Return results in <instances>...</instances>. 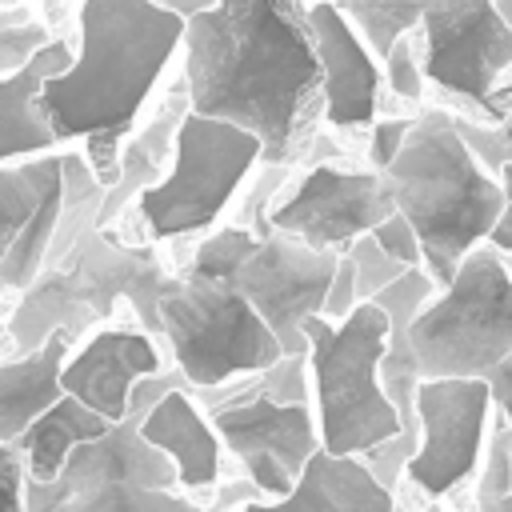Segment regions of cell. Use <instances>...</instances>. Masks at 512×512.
<instances>
[{
  "label": "cell",
  "instance_id": "6da1fadb",
  "mask_svg": "<svg viewBox=\"0 0 512 512\" xmlns=\"http://www.w3.org/2000/svg\"><path fill=\"white\" fill-rule=\"evenodd\" d=\"M188 108L236 124L260 140L264 168H292L324 116L320 56L304 4L224 0L188 16L184 32Z\"/></svg>",
  "mask_w": 512,
  "mask_h": 512
},
{
  "label": "cell",
  "instance_id": "7a4b0ae2",
  "mask_svg": "<svg viewBox=\"0 0 512 512\" xmlns=\"http://www.w3.org/2000/svg\"><path fill=\"white\" fill-rule=\"evenodd\" d=\"M80 48L76 64L48 80L40 112L64 140H84V160L100 188L120 184L124 140L136 128L156 80L184 48L188 20L168 4L144 0H88L76 8Z\"/></svg>",
  "mask_w": 512,
  "mask_h": 512
},
{
  "label": "cell",
  "instance_id": "3957f363",
  "mask_svg": "<svg viewBox=\"0 0 512 512\" xmlns=\"http://www.w3.org/2000/svg\"><path fill=\"white\" fill-rule=\"evenodd\" d=\"M396 212L416 228L424 272L448 288L464 260L488 244L508 208L500 176H492L456 132L452 108H420L396 164L384 172Z\"/></svg>",
  "mask_w": 512,
  "mask_h": 512
},
{
  "label": "cell",
  "instance_id": "277c9868",
  "mask_svg": "<svg viewBox=\"0 0 512 512\" xmlns=\"http://www.w3.org/2000/svg\"><path fill=\"white\" fill-rule=\"evenodd\" d=\"M176 276L160 264L152 244H124L112 228H92L76 252L44 272L16 304L8 320V340L16 360L40 352L56 332H80L88 320H112L120 296L132 300L148 336H160V304Z\"/></svg>",
  "mask_w": 512,
  "mask_h": 512
},
{
  "label": "cell",
  "instance_id": "5b68a950",
  "mask_svg": "<svg viewBox=\"0 0 512 512\" xmlns=\"http://www.w3.org/2000/svg\"><path fill=\"white\" fill-rule=\"evenodd\" d=\"M388 332L392 324L380 304H360L344 324H328L324 316L304 324L312 404L328 456L364 460L404 432L380 384Z\"/></svg>",
  "mask_w": 512,
  "mask_h": 512
},
{
  "label": "cell",
  "instance_id": "8992f818",
  "mask_svg": "<svg viewBox=\"0 0 512 512\" xmlns=\"http://www.w3.org/2000/svg\"><path fill=\"white\" fill-rule=\"evenodd\" d=\"M188 268L232 284L272 328L284 356H308L304 324L324 316L340 256L316 252L280 232L256 236L248 228L224 224L200 240Z\"/></svg>",
  "mask_w": 512,
  "mask_h": 512
},
{
  "label": "cell",
  "instance_id": "52a82bcc",
  "mask_svg": "<svg viewBox=\"0 0 512 512\" xmlns=\"http://www.w3.org/2000/svg\"><path fill=\"white\" fill-rule=\"evenodd\" d=\"M160 336L192 392L228 388L236 376H264L284 360L280 340L256 308L232 284L196 268H184L164 296Z\"/></svg>",
  "mask_w": 512,
  "mask_h": 512
},
{
  "label": "cell",
  "instance_id": "ba28073f",
  "mask_svg": "<svg viewBox=\"0 0 512 512\" xmlns=\"http://www.w3.org/2000/svg\"><path fill=\"white\" fill-rule=\"evenodd\" d=\"M420 380H488L512 356V268L476 248L456 280L412 320Z\"/></svg>",
  "mask_w": 512,
  "mask_h": 512
},
{
  "label": "cell",
  "instance_id": "9c48e42d",
  "mask_svg": "<svg viewBox=\"0 0 512 512\" xmlns=\"http://www.w3.org/2000/svg\"><path fill=\"white\" fill-rule=\"evenodd\" d=\"M140 420L128 408L104 440L72 452L56 484L28 480V512H208L180 492L176 464L140 436Z\"/></svg>",
  "mask_w": 512,
  "mask_h": 512
},
{
  "label": "cell",
  "instance_id": "30bf717a",
  "mask_svg": "<svg viewBox=\"0 0 512 512\" xmlns=\"http://www.w3.org/2000/svg\"><path fill=\"white\" fill-rule=\"evenodd\" d=\"M260 156L264 152L256 136L240 132L236 124L188 112L176 128L168 176L136 200L148 240H172L216 224Z\"/></svg>",
  "mask_w": 512,
  "mask_h": 512
},
{
  "label": "cell",
  "instance_id": "8fae6325",
  "mask_svg": "<svg viewBox=\"0 0 512 512\" xmlns=\"http://www.w3.org/2000/svg\"><path fill=\"white\" fill-rule=\"evenodd\" d=\"M432 88L456 96L472 120L500 124V88L512 72V28L496 4H428L416 28Z\"/></svg>",
  "mask_w": 512,
  "mask_h": 512
},
{
  "label": "cell",
  "instance_id": "7c38bea8",
  "mask_svg": "<svg viewBox=\"0 0 512 512\" xmlns=\"http://www.w3.org/2000/svg\"><path fill=\"white\" fill-rule=\"evenodd\" d=\"M212 428L220 444L244 464L248 480L264 500H284L300 484L320 444V424L312 404H276L256 388V376L228 388V400L216 404Z\"/></svg>",
  "mask_w": 512,
  "mask_h": 512
},
{
  "label": "cell",
  "instance_id": "4fadbf2b",
  "mask_svg": "<svg viewBox=\"0 0 512 512\" xmlns=\"http://www.w3.org/2000/svg\"><path fill=\"white\" fill-rule=\"evenodd\" d=\"M388 216H396V196L380 172L316 164L292 184V192L272 200L268 228L316 252L344 256L360 236H372Z\"/></svg>",
  "mask_w": 512,
  "mask_h": 512
},
{
  "label": "cell",
  "instance_id": "5bb4252c",
  "mask_svg": "<svg viewBox=\"0 0 512 512\" xmlns=\"http://www.w3.org/2000/svg\"><path fill=\"white\" fill-rule=\"evenodd\" d=\"M492 392L484 380H424L416 396L420 452L404 468V480L428 500H444L484 464L492 432Z\"/></svg>",
  "mask_w": 512,
  "mask_h": 512
},
{
  "label": "cell",
  "instance_id": "9a60e30c",
  "mask_svg": "<svg viewBox=\"0 0 512 512\" xmlns=\"http://www.w3.org/2000/svg\"><path fill=\"white\" fill-rule=\"evenodd\" d=\"M64 156L0 168V292L32 288L60 236Z\"/></svg>",
  "mask_w": 512,
  "mask_h": 512
},
{
  "label": "cell",
  "instance_id": "2e32d148",
  "mask_svg": "<svg viewBox=\"0 0 512 512\" xmlns=\"http://www.w3.org/2000/svg\"><path fill=\"white\" fill-rule=\"evenodd\" d=\"M308 32L320 56L324 80V120L332 128H372L380 120L384 68L364 48L356 28L344 20L340 4H304Z\"/></svg>",
  "mask_w": 512,
  "mask_h": 512
},
{
  "label": "cell",
  "instance_id": "e0dca14e",
  "mask_svg": "<svg viewBox=\"0 0 512 512\" xmlns=\"http://www.w3.org/2000/svg\"><path fill=\"white\" fill-rule=\"evenodd\" d=\"M160 372H168L164 352L148 332L104 328V332L88 336L80 352H72L60 384H64V396L80 400L108 424H120V420H128L136 384L148 376H160Z\"/></svg>",
  "mask_w": 512,
  "mask_h": 512
},
{
  "label": "cell",
  "instance_id": "ac0fdd59",
  "mask_svg": "<svg viewBox=\"0 0 512 512\" xmlns=\"http://www.w3.org/2000/svg\"><path fill=\"white\" fill-rule=\"evenodd\" d=\"M76 64V52L68 40H52L40 48L24 72L0 80V168L40 160V156H60V136L52 132L48 116L40 112V92L48 80L64 76Z\"/></svg>",
  "mask_w": 512,
  "mask_h": 512
},
{
  "label": "cell",
  "instance_id": "d6986e66",
  "mask_svg": "<svg viewBox=\"0 0 512 512\" xmlns=\"http://www.w3.org/2000/svg\"><path fill=\"white\" fill-rule=\"evenodd\" d=\"M140 436L176 464V476H180L184 492L212 488L220 480V452H224V444H220V436L212 428L208 408L192 396V388L168 392L140 420Z\"/></svg>",
  "mask_w": 512,
  "mask_h": 512
},
{
  "label": "cell",
  "instance_id": "ffe728a7",
  "mask_svg": "<svg viewBox=\"0 0 512 512\" xmlns=\"http://www.w3.org/2000/svg\"><path fill=\"white\" fill-rule=\"evenodd\" d=\"M236 512H396V492H388L368 460L328 456L324 448L304 468L300 484L284 500H252Z\"/></svg>",
  "mask_w": 512,
  "mask_h": 512
},
{
  "label": "cell",
  "instance_id": "44dd1931",
  "mask_svg": "<svg viewBox=\"0 0 512 512\" xmlns=\"http://www.w3.org/2000/svg\"><path fill=\"white\" fill-rule=\"evenodd\" d=\"M72 332L48 336V344L24 360L0 364V444H16L48 408L64 400V368H68Z\"/></svg>",
  "mask_w": 512,
  "mask_h": 512
},
{
  "label": "cell",
  "instance_id": "7402d4cb",
  "mask_svg": "<svg viewBox=\"0 0 512 512\" xmlns=\"http://www.w3.org/2000/svg\"><path fill=\"white\" fill-rule=\"evenodd\" d=\"M116 424H108L104 416H96L92 408H84L80 400L64 396L56 408H48L20 440V456H24V468H28V480L32 484H56L60 472L68 468L72 452L84 448V444H96L112 432Z\"/></svg>",
  "mask_w": 512,
  "mask_h": 512
},
{
  "label": "cell",
  "instance_id": "603a6c76",
  "mask_svg": "<svg viewBox=\"0 0 512 512\" xmlns=\"http://www.w3.org/2000/svg\"><path fill=\"white\" fill-rule=\"evenodd\" d=\"M424 8L428 4H368V0H352V4H340L344 20L356 28V36L364 40V48L384 64L392 56V48L412 36L424 20Z\"/></svg>",
  "mask_w": 512,
  "mask_h": 512
},
{
  "label": "cell",
  "instance_id": "cb8c5ba5",
  "mask_svg": "<svg viewBox=\"0 0 512 512\" xmlns=\"http://www.w3.org/2000/svg\"><path fill=\"white\" fill-rule=\"evenodd\" d=\"M344 256H348L352 268H356V292H360V304H372L384 288H392L396 280H404V276L412 272V268L396 264L372 236H360Z\"/></svg>",
  "mask_w": 512,
  "mask_h": 512
},
{
  "label": "cell",
  "instance_id": "d4e9b609",
  "mask_svg": "<svg viewBox=\"0 0 512 512\" xmlns=\"http://www.w3.org/2000/svg\"><path fill=\"white\" fill-rule=\"evenodd\" d=\"M384 68V88L404 100V104H420L424 100V88H428V76H424V60H420V36H404L392 56L380 64Z\"/></svg>",
  "mask_w": 512,
  "mask_h": 512
},
{
  "label": "cell",
  "instance_id": "484cf974",
  "mask_svg": "<svg viewBox=\"0 0 512 512\" xmlns=\"http://www.w3.org/2000/svg\"><path fill=\"white\" fill-rule=\"evenodd\" d=\"M56 36L40 24V20H28V24H0V80L16 76L28 68V60L48 48Z\"/></svg>",
  "mask_w": 512,
  "mask_h": 512
},
{
  "label": "cell",
  "instance_id": "4316f807",
  "mask_svg": "<svg viewBox=\"0 0 512 512\" xmlns=\"http://www.w3.org/2000/svg\"><path fill=\"white\" fill-rule=\"evenodd\" d=\"M456 132H460V140L472 148V156H476L492 176H500V172L508 168V148H504L500 124H484V120H472V116L456 112Z\"/></svg>",
  "mask_w": 512,
  "mask_h": 512
},
{
  "label": "cell",
  "instance_id": "83f0119b",
  "mask_svg": "<svg viewBox=\"0 0 512 512\" xmlns=\"http://www.w3.org/2000/svg\"><path fill=\"white\" fill-rule=\"evenodd\" d=\"M412 120L416 116H380L372 128H368V168L372 172H388L400 156V148L408 144V132H412Z\"/></svg>",
  "mask_w": 512,
  "mask_h": 512
},
{
  "label": "cell",
  "instance_id": "f1b7e54d",
  "mask_svg": "<svg viewBox=\"0 0 512 512\" xmlns=\"http://www.w3.org/2000/svg\"><path fill=\"white\" fill-rule=\"evenodd\" d=\"M372 240L396 260V264H404V268H424V248H420V236H416V228L396 212V216H388L376 232H372Z\"/></svg>",
  "mask_w": 512,
  "mask_h": 512
},
{
  "label": "cell",
  "instance_id": "f546056e",
  "mask_svg": "<svg viewBox=\"0 0 512 512\" xmlns=\"http://www.w3.org/2000/svg\"><path fill=\"white\" fill-rule=\"evenodd\" d=\"M0 512H28V468L16 444H0Z\"/></svg>",
  "mask_w": 512,
  "mask_h": 512
},
{
  "label": "cell",
  "instance_id": "4dcf8cb0",
  "mask_svg": "<svg viewBox=\"0 0 512 512\" xmlns=\"http://www.w3.org/2000/svg\"><path fill=\"white\" fill-rule=\"evenodd\" d=\"M360 308V292H356V268L348 256H340V268H336V280L328 288V304H324V320L328 324H344L352 312Z\"/></svg>",
  "mask_w": 512,
  "mask_h": 512
},
{
  "label": "cell",
  "instance_id": "1f68e13d",
  "mask_svg": "<svg viewBox=\"0 0 512 512\" xmlns=\"http://www.w3.org/2000/svg\"><path fill=\"white\" fill-rule=\"evenodd\" d=\"M488 384V392H492V404H496V412L508 420V428H512V356L484 380Z\"/></svg>",
  "mask_w": 512,
  "mask_h": 512
},
{
  "label": "cell",
  "instance_id": "d6a6232c",
  "mask_svg": "<svg viewBox=\"0 0 512 512\" xmlns=\"http://www.w3.org/2000/svg\"><path fill=\"white\" fill-rule=\"evenodd\" d=\"M488 248H496V252H512V196H508V208H504L500 224H496L492 236H488Z\"/></svg>",
  "mask_w": 512,
  "mask_h": 512
},
{
  "label": "cell",
  "instance_id": "836d02e7",
  "mask_svg": "<svg viewBox=\"0 0 512 512\" xmlns=\"http://www.w3.org/2000/svg\"><path fill=\"white\" fill-rule=\"evenodd\" d=\"M500 132H504V148H508V164H512V108H504V120H500Z\"/></svg>",
  "mask_w": 512,
  "mask_h": 512
},
{
  "label": "cell",
  "instance_id": "e575fe53",
  "mask_svg": "<svg viewBox=\"0 0 512 512\" xmlns=\"http://www.w3.org/2000/svg\"><path fill=\"white\" fill-rule=\"evenodd\" d=\"M500 108H512V80H504L500 88Z\"/></svg>",
  "mask_w": 512,
  "mask_h": 512
},
{
  "label": "cell",
  "instance_id": "d590c367",
  "mask_svg": "<svg viewBox=\"0 0 512 512\" xmlns=\"http://www.w3.org/2000/svg\"><path fill=\"white\" fill-rule=\"evenodd\" d=\"M496 8H500V16H504L508 28H512V0H496Z\"/></svg>",
  "mask_w": 512,
  "mask_h": 512
},
{
  "label": "cell",
  "instance_id": "8d00e7d4",
  "mask_svg": "<svg viewBox=\"0 0 512 512\" xmlns=\"http://www.w3.org/2000/svg\"><path fill=\"white\" fill-rule=\"evenodd\" d=\"M500 184H504V192H508V196H512V164H508V168H504V172H500Z\"/></svg>",
  "mask_w": 512,
  "mask_h": 512
},
{
  "label": "cell",
  "instance_id": "74e56055",
  "mask_svg": "<svg viewBox=\"0 0 512 512\" xmlns=\"http://www.w3.org/2000/svg\"><path fill=\"white\" fill-rule=\"evenodd\" d=\"M504 508H508V512H512V500H504Z\"/></svg>",
  "mask_w": 512,
  "mask_h": 512
},
{
  "label": "cell",
  "instance_id": "f35d334b",
  "mask_svg": "<svg viewBox=\"0 0 512 512\" xmlns=\"http://www.w3.org/2000/svg\"><path fill=\"white\" fill-rule=\"evenodd\" d=\"M0 336H8V328H4V324H0Z\"/></svg>",
  "mask_w": 512,
  "mask_h": 512
}]
</instances>
